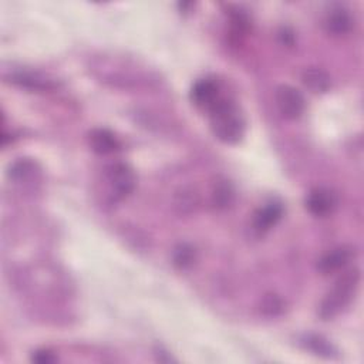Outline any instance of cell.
I'll return each instance as SVG.
<instances>
[{"mask_svg": "<svg viewBox=\"0 0 364 364\" xmlns=\"http://www.w3.org/2000/svg\"><path fill=\"white\" fill-rule=\"evenodd\" d=\"M276 106L280 114L287 120L301 118L306 109L303 94L292 86H279L276 88Z\"/></svg>", "mask_w": 364, "mask_h": 364, "instance_id": "obj_3", "label": "cell"}, {"mask_svg": "<svg viewBox=\"0 0 364 364\" xmlns=\"http://www.w3.org/2000/svg\"><path fill=\"white\" fill-rule=\"evenodd\" d=\"M218 86L212 80L196 81L191 90V100L195 106L209 110L218 102Z\"/></svg>", "mask_w": 364, "mask_h": 364, "instance_id": "obj_6", "label": "cell"}, {"mask_svg": "<svg viewBox=\"0 0 364 364\" xmlns=\"http://www.w3.org/2000/svg\"><path fill=\"white\" fill-rule=\"evenodd\" d=\"M214 136L225 144H237L245 134V120L234 103L223 98L209 109Z\"/></svg>", "mask_w": 364, "mask_h": 364, "instance_id": "obj_1", "label": "cell"}, {"mask_svg": "<svg viewBox=\"0 0 364 364\" xmlns=\"http://www.w3.org/2000/svg\"><path fill=\"white\" fill-rule=\"evenodd\" d=\"M303 84L316 94H324L332 87L330 76L322 69H308L302 76Z\"/></svg>", "mask_w": 364, "mask_h": 364, "instance_id": "obj_11", "label": "cell"}, {"mask_svg": "<svg viewBox=\"0 0 364 364\" xmlns=\"http://www.w3.org/2000/svg\"><path fill=\"white\" fill-rule=\"evenodd\" d=\"M113 196L116 200H122L128 196L136 188V174L128 165L125 164H116L109 170L107 175Z\"/></svg>", "mask_w": 364, "mask_h": 364, "instance_id": "obj_4", "label": "cell"}, {"mask_svg": "<svg viewBox=\"0 0 364 364\" xmlns=\"http://www.w3.org/2000/svg\"><path fill=\"white\" fill-rule=\"evenodd\" d=\"M31 360L35 361V363H39V364H52V363H54L57 358H56V356H54L52 351L39 350V351H36L35 354L31 356Z\"/></svg>", "mask_w": 364, "mask_h": 364, "instance_id": "obj_18", "label": "cell"}, {"mask_svg": "<svg viewBox=\"0 0 364 364\" xmlns=\"http://www.w3.org/2000/svg\"><path fill=\"white\" fill-rule=\"evenodd\" d=\"M351 256H353V253L349 248H338L332 252H329L319 260L317 269L323 275L338 272L346 267V264L350 262Z\"/></svg>", "mask_w": 364, "mask_h": 364, "instance_id": "obj_8", "label": "cell"}, {"mask_svg": "<svg viewBox=\"0 0 364 364\" xmlns=\"http://www.w3.org/2000/svg\"><path fill=\"white\" fill-rule=\"evenodd\" d=\"M175 204H177V207L181 209V212H191V211L193 209V207L198 204L196 195H195L192 191L182 189V191L177 195Z\"/></svg>", "mask_w": 364, "mask_h": 364, "instance_id": "obj_17", "label": "cell"}, {"mask_svg": "<svg viewBox=\"0 0 364 364\" xmlns=\"http://www.w3.org/2000/svg\"><path fill=\"white\" fill-rule=\"evenodd\" d=\"M283 310V303L276 294H268L262 302V312L267 316H278Z\"/></svg>", "mask_w": 364, "mask_h": 364, "instance_id": "obj_16", "label": "cell"}, {"mask_svg": "<svg viewBox=\"0 0 364 364\" xmlns=\"http://www.w3.org/2000/svg\"><path fill=\"white\" fill-rule=\"evenodd\" d=\"M195 260V249L191 245L181 244L174 249L173 253V262L177 268L187 269Z\"/></svg>", "mask_w": 364, "mask_h": 364, "instance_id": "obj_12", "label": "cell"}, {"mask_svg": "<svg viewBox=\"0 0 364 364\" xmlns=\"http://www.w3.org/2000/svg\"><path fill=\"white\" fill-rule=\"evenodd\" d=\"M324 26L327 33H330L332 36H343L351 30L353 20L347 10L338 8L327 15Z\"/></svg>", "mask_w": 364, "mask_h": 364, "instance_id": "obj_9", "label": "cell"}, {"mask_svg": "<svg viewBox=\"0 0 364 364\" xmlns=\"http://www.w3.org/2000/svg\"><path fill=\"white\" fill-rule=\"evenodd\" d=\"M338 205V198L333 191L327 188H317L310 191L306 198V208L315 216H326L332 214Z\"/></svg>", "mask_w": 364, "mask_h": 364, "instance_id": "obj_5", "label": "cell"}, {"mask_svg": "<svg viewBox=\"0 0 364 364\" xmlns=\"http://www.w3.org/2000/svg\"><path fill=\"white\" fill-rule=\"evenodd\" d=\"M283 215V207L279 203H271L267 207H263L255 215V229L259 232H267L272 226H275Z\"/></svg>", "mask_w": 364, "mask_h": 364, "instance_id": "obj_10", "label": "cell"}, {"mask_svg": "<svg viewBox=\"0 0 364 364\" xmlns=\"http://www.w3.org/2000/svg\"><path fill=\"white\" fill-rule=\"evenodd\" d=\"M358 279V272L354 269L347 272L338 280L333 290L326 296V299L320 305L319 315L323 320L335 317L343 308H346L350 303L357 289Z\"/></svg>", "mask_w": 364, "mask_h": 364, "instance_id": "obj_2", "label": "cell"}, {"mask_svg": "<svg viewBox=\"0 0 364 364\" xmlns=\"http://www.w3.org/2000/svg\"><path fill=\"white\" fill-rule=\"evenodd\" d=\"M305 346L309 349V350H312V351H315L316 354H319V356H324V357H333V354L336 353V350H335V347L332 346V345H330L327 340H324L323 338H320V336H306V339H305Z\"/></svg>", "mask_w": 364, "mask_h": 364, "instance_id": "obj_13", "label": "cell"}, {"mask_svg": "<svg viewBox=\"0 0 364 364\" xmlns=\"http://www.w3.org/2000/svg\"><path fill=\"white\" fill-rule=\"evenodd\" d=\"M90 147L94 152L100 155H109L120 148V143L111 131L104 128L93 129L88 136Z\"/></svg>", "mask_w": 364, "mask_h": 364, "instance_id": "obj_7", "label": "cell"}, {"mask_svg": "<svg viewBox=\"0 0 364 364\" xmlns=\"http://www.w3.org/2000/svg\"><path fill=\"white\" fill-rule=\"evenodd\" d=\"M234 201V189L226 181L218 184L214 189V204L218 208H226Z\"/></svg>", "mask_w": 364, "mask_h": 364, "instance_id": "obj_14", "label": "cell"}, {"mask_svg": "<svg viewBox=\"0 0 364 364\" xmlns=\"http://www.w3.org/2000/svg\"><path fill=\"white\" fill-rule=\"evenodd\" d=\"M13 83L26 87V88H31V90H43L49 87V81L45 79H40L38 76H33L30 73H19L16 76H13Z\"/></svg>", "mask_w": 364, "mask_h": 364, "instance_id": "obj_15", "label": "cell"}]
</instances>
